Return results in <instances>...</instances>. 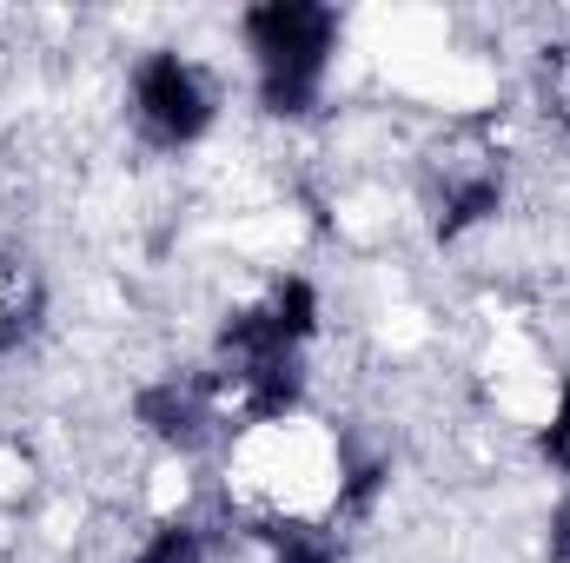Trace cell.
Here are the masks:
<instances>
[{
  "mask_svg": "<svg viewBox=\"0 0 570 563\" xmlns=\"http://www.w3.org/2000/svg\"><path fill=\"white\" fill-rule=\"evenodd\" d=\"M127 100H134V127H140L159 152L199 146L213 134V120H219V87H213V73H206L193 53H179V47H153V53L134 60Z\"/></svg>",
  "mask_w": 570,
  "mask_h": 563,
  "instance_id": "obj_2",
  "label": "cell"
},
{
  "mask_svg": "<svg viewBox=\"0 0 570 563\" xmlns=\"http://www.w3.org/2000/svg\"><path fill=\"white\" fill-rule=\"evenodd\" d=\"M134 424L166 451H199L219 424L213 385L206 378H153V385L134 392Z\"/></svg>",
  "mask_w": 570,
  "mask_h": 563,
  "instance_id": "obj_3",
  "label": "cell"
},
{
  "mask_svg": "<svg viewBox=\"0 0 570 563\" xmlns=\"http://www.w3.org/2000/svg\"><path fill=\"white\" fill-rule=\"evenodd\" d=\"M544 551H551V563H570V491L558 497V511H551V544Z\"/></svg>",
  "mask_w": 570,
  "mask_h": 563,
  "instance_id": "obj_8",
  "label": "cell"
},
{
  "mask_svg": "<svg viewBox=\"0 0 570 563\" xmlns=\"http://www.w3.org/2000/svg\"><path fill=\"white\" fill-rule=\"evenodd\" d=\"M13 332H20V318H13V312H7V305H0V352H7V345H13Z\"/></svg>",
  "mask_w": 570,
  "mask_h": 563,
  "instance_id": "obj_9",
  "label": "cell"
},
{
  "mask_svg": "<svg viewBox=\"0 0 570 563\" xmlns=\"http://www.w3.org/2000/svg\"><path fill=\"white\" fill-rule=\"evenodd\" d=\"M538 457L564 477L570 491V372L558 378V398H551V418H544V431H538Z\"/></svg>",
  "mask_w": 570,
  "mask_h": 563,
  "instance_id": "obj_7",
  "label": "cell"
},
{
  "mask_svg": "<svg viewBox=\"0 0 570 563\" xmlns=\"http://www.w3.org/2000/svg\"><path fill=\"white\" fill-rule=\"evenodd\" d=\"M246 537L259 544L266 563H352L338 524L332 517H312V511H253L246 517Z\"/></svg>",
  "mask_w": 570,
  "mask_h": 563,
  "instance_id": "obj_5",
  "label": "cell"
},
{
  "mask_svg": "<svg viewBox=\"0 0 570 563\" xmlns=\"http://www.w3.org/2000/svg\"><path fill=\"white\" fill-rule=\"evenodd\" d=\"M504 213V172L498 166H451L444 172V186L431 192V233H438V246H458V239H471L478 226H491Z\"/></svg>",
  "mask_w": 570,
  "mask_h": 563,
  "instance_id": "obj_4",
  "label": "cell"
},
{
  "mask_svg": "<svg viewBox=\"0 0 570 563\" xmlns=\"http://www.w3.org/2000/svg\"><path fill=\"white\" fill-rule=\"evenodd\" d=\"M134 563H206V531L193 517H159L134 544Z\"/></svg>",
  "mask_w": 570,
  "mask_h": 563,
  "instance_id": "obj_6",
  "label": "cell"
},
{
  "mask_svg": "<svg viewBox=\"0 0 570 563\" xmlns=\"http://www.w3.org/2000/svg\"><path fill=\"white\" fill-rule=\"evenodd\" d=\"M239 40L253 53V100L266 120H312L325 107V80L345 40L338 7L325 0H259L239 13Z\"/></svg>",
  "mask_w": 570,
  "mask_h": 563,
  "instance_id": "obj_1",
  "label": "cell"
}]
</instances>
